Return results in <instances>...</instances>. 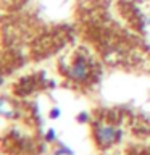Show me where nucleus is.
Here are the masks:
<instances>
[{
	"label": "nucleus",
	"instance_id": "1",
	"mask_svg": "<svg viewBox=\"0 0 150 155\" xmlns=\"http://www.w3.org/2000/svg\"><path fill=\"white\" fill-rule=\"evenodd\" d=\"M94 136L100 147H110V145H113L118 140L119 131L108 123H99L94 128Z\"/></svg>",
	"mask_w": 150,
	"mask_h": 155
},
{
	"label": "nucleus",
	"instance_id": "2",
	"mask_svg": "<svg viewBox=\"0 0 150 155\" xmlns=\"http://www.w3.org/2000/svg\"><path fill=\"white\" fill-rule=\"evenodd\" d=\"M89 71H90L89 61L81 55V57H77L76 60L73 61L71 66H68L65 74H66V78H70V79L76 81V82H84L87 78H89Z\"/></svg>",
	"mask_w": 150,
	"mask_h": 155
},
{
	"label": "nucleus",
	"instance_id": "3",
	"mask_svg": "<svg viewBox=\"0 0 150 155\" xmlns=\"http://www.w3.org/2000/svg\"><path fill=\"white\" fill-rule=\"evenodd\" d=\"M57 137V134H55V129H48L47 131V136H45V139H47V142H53Z\"/></svg>",
	"mask_w": 150,
	"mask_h": 155
},
{
	"label": "nucleus",
	"instance_id": "4",
	"mask_svg": "<svg viewBox=\"0 0 150 155\" xmlns=\"http://www.w3.org/2000/svg\"><path fill=\"white\" fill-rule=\"evenodd\" d=\"M87 120H89V115H87L86 111H82V113L77 115V121H79V123H86Z\"/></svg>",
	"mask_w": 150,
	"mask_h": 155
},
{
	"label": "nucleus",
	"instance_id": "5",
	"mask_svg": "<svg viewBox=\"0 0 150 155\" xmlns=\"http://www.w3.org/2000/svg\"><path fill=\"white\" fill-rule=\"evenodd\" d=\"M60 113H61V111H60V108H57V107H55V108H52V110H50V118L57 120L58 116H60Z\"/></svg>",
	"mask_w": 150,
	"mask_h": 155
}]
</instances>
